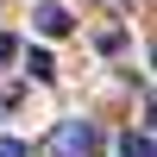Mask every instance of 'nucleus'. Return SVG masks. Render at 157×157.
Segmentation results:
<instances>
[{
	"label": "nucleus",
	"mask_w": 157,
	"mask_h": 157,
	"mask_svg": "<svg viewBox=\"0 0 157 157\" xmlns=\"http://www.w3.org/2000/svg\"><path fill=\"white\" fill-rule=\"evenodd\" d=\"M50 157H101V126L94 120H57Z\"/></svg>",
	"instance_id": "obj_1"
},
{
	"label": "nucleus",
	"mask_w": 157,
	"mask_h": 157,
	"mask_svg": "<svg viewBox=\"0 0 157 157\" xmlns=\"http://www.w3.org/2000/svg\"><path fill=\"white\" fill-rule=\"evenodd\" d=\"M32 19H38V32H44V38H69V32H75V13H69V6H57V0H44Z\"/></svg>",
	"instance_id": "obj_2"
},
{
	"label": "nucleus",
	"mask_w": 157,
	"mask_h": 157,
	"mask_svg": "<svg viewBox=\"0 0 157 157\" xmlns=\"http://www.w3.org/2000/svg\"><path fill=\"white\" fill-rule=\"evenodd\" d=\"M25 75H32V82H57V63H50V50H25Z\"/></svg>",
	"instance_id": "obj_3"
},
{
	"label": "nucleus",
	"mask_w": 157,
	"mask_h": 157,
	"mask_svg": "<svg viewBox=\"0 0 157 157\" xmlns=\"http://www.w3.org/2000/svg\"><path fill=\"white\" fill-rule=\"evenodd\" d=\"M120 157H157L151 132H126V138H120Z\"/></svg>",
	"instance_id": "obj_4"
},
{
	"label": "nucleus",
	"mask_w": 157,
	"mask_h": 157,
	"mask_svg": "<svg viewBox=\"0 0 157 157\" xmlns=\"http://www.w3.org/2000/svg\"><path fill=\"white\" fill-rule=\"evenodd\" d=\"M0 157H32V151H25L19 138H0Z\"/></svg>",
	"instance_id": "obj_5"
},
{
	"label": "nucleus",
	"mask_w": 157,
	"mask_h": 157,
	"mask_svg": "<svg viewBox=\"0 0 157 157\" xmlns=\"http://www.w3.org/2000/svg\"><path fill=\"white\" fill-rule=\"evenodd\" d=\"M6 57H13V38H6V32H0V63H6Z\"/></svg>",
	"instance_id": "obj_6"
}]
</instances>
